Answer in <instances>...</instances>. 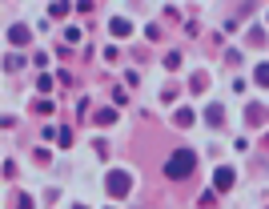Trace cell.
<instances>
[{"label": "cell", "instance_id": "6da1fadb", "mask_svg": "<svg viewBox=\"0 0 269 209\" xmlns=\"http://www.w3.org/2000/svg\"><path fill=\"white\" fill-rule=\"evenodd\" d=\"M193 165H197V153H193V149H177V153L165 161V177H169V181H185V177L193 173Z\"/></svg>", "mask_w": 269, "mask_h": 209}, {"label": "cell", "instance_id": "7a4b0ae2", "mask_svg": "<svg viewBox=\"0 0 269 209\" xmlns=\"http://www.w3.org/2000/svg\"><path fill=\"white\" fill-rule=\"evenodd\" d=\"M105 189L112 193V197H125V193L133 189V177H129L125 169H112V173L105 177Z\"/></svg>", "mask_w": 269, "mask_h": 209}, {"label": "cell", "instance_id": "3957f363", "mask_svg": "<svg viewBox=\"0 0 269 209\" xmlns=\"http://www.w3.org/2000/svg\"><path fill=\"white\" fill-rule=\"evenodd\" d=\"M108 32H112V37H129V32H133V24H129L125 16H112V20H108Z\"/></svg>", "mask_w": 269, "mask_h": 209}, {"label": "cell", "instance_id": "277c9868", "mask_svg": "<svg viewBox=\"0 0 269 209\" xmlns=\"http://www.w3.org/2000/svg\"><path fill=\"white\" fill-rule=\"evenodd\" d=\"M229 185H233V169H217V177H213V189H217V193H225Z\"/></svg>", "mask_w": 269, "mask_h": 209}, {"label": "cell", "instance_id": "5b68a950", "mask_svg": "<svg viewBox=\"0 0 269 209\" xmlns=\"http://www.w3.org/2000/svg\"><path fill=\"white\" fill-rule=\"evenodd\" d=\"M28 37H32V32H28L24 24H12V28H8V41H12V45H28Z\"/></svg>", "mask_w": 269, "mask_h": 209}, {"label": "cell", "instance_id": "8992f818", "mask_svg": "<svg viewBox=\"0 0 269 209\" xmlns=\"http://www.w3.org/2000/svg\"><path fill=\"white\" fill-rule=\"evenodd\" d=\"M245 121H249V125H261V121H265V104H249V109H245Z\"/></svg>", "mask_w": 269, "mask_h": 209}, {"label": "cell", "instance_id": "52a82bcc", "mask_svg": "<svg viewBox=\"0 0 269 209\" xmlns=\"http://www.w3.org/2000/svg\"><path fill=\"white\" fill-rule=\"evenodd\" d=\"M205 121H209V125H221V121H225V109H221V104H209V109H205Z\"/></svg>", "mask_w": 269, "mask_h": 209}, {"label": "cell", "instance_id": "ba28073f", "mask_svg": "<svg viewBox=\"0 0 269 209\" xmlns=\"http://www.w3.org/2000/svg\"><path fill=\"white\" fill-rule=\"evenodd\" d=\"M173 121H177L181 129H185V125H193V109H177V117H173Z\"/></svg>", "mask_w": 269, "mask_h": 209}, {"label": "cell", "instance_id": "9c48e42d", "mask_svg": "<svg viewBox=\"0 0 269 209\" xmlns=\"http://www.w3.org/2000/svg\"><path fill=\"white\" fill-rule=\"evenodd\" d=\"M68 8H72L68 0H53V8H49V12H53V16H68Z\"/></svg>", "mask_w": 269, "mask_h": 209}, {"label": "cell", "instance_id": "30bf717a", "mask_svg": "<svg viewBox=\"0 0 269 209\" xmlns=\"http://www.w3.org/2000/svg\"><path fill=\"white\" fill-rule=\"evenodd\" d=\"M253 81H257V85H265V89H269V64H257V73H253Z\"/></svg>", "mask_w": 269, "mask_h": 209}, {"label": "cell", "instance_id": "8fae6325", "mask_svg": "<svg viewBox=\"0 0 269 209\" xmlns=\"http://www.w3.org/2000/svg\"><path fill=\"white\" fill-rule=\"evenodd\" d=\"M97 121H101V125H112V121H117V109H101Z\"/></svg>", "mask_w": 269, "mask_h": 209}, {"label": "cell", "instance_id": "7c38bea8", "mask_svg": "<svg viewBox=\"0 0 269 209\" xmlns=\"http://www.w3.org/2000/svg\"><path fill=\"white\" fill-rule=\"evenodd\" d=\"M36 89H41V93H49V89H53V77H49V73H41V77H36Z\"/></svg>", "mask_w": 269, "mask_h": 209}, {"label": "cell", "instance_id": "4fadbf2b", "mask_svg": "<svg viewBox=\"0 0 269 209\" xmlns=\"http://www.w3.org/2000/svg\"><path fill=\"white\" fill-rule=\"evenodd\" d=\"M56 145H60V149H68V145H72V133H68V129H60V133H56Z\"/></svg>", "mask_w": 269, "mask_h": 209}, {"label": "cell", "instance_id": "5bb4252c", "mask_svg": "<svg viewBox=\"0 0 269 209\" xmlns=\"http://www.w3.org/2000/svg\"><path fill=\"white\" fill-rule=\"evenodd\" d=\"M165 68H181V52H169L165 56Z\"/></svg>", "mask_w": 269, "mask_h": 209}, {"label": "cell", "instance_id": "9a60e30c", "mask_svg": "<svg viewBox=\"0 0 269 209\" xmlns=\"http://www.w3.org/2000/svg\"><path fill=\"white\" fill-rule=\"evenodd\" d=\"M20 64H24V56H8V60H4V68H8V73H16Z\"/></svg>", "mask_w": 269, "mask_h": 209}, {"label": "cell", "instance_id": "2e32d148", "mask_svg": "<svg viewBox=\"0 0 269 209\" xmlns=\"http://www.w3.org/2000/svg\"><path fill=\"white\" fill-rule=\"evenodd\" d=\"M16 209H32V201H28L24 193H20V197H16Z\"/></svg>", "mask_w": 269, "mask_h": 209}, {"label": "cell", "instance_id": "e0dca14e", "mask_svg": "<svg viewBox=\"0 0 269 209\" xmlns=\"http://www.w3.org/2000/svg\"><path fill=\"white\" fill-rule=\"evenodd\" d=\"M76 209H85V205H76Z\"/></svg>", "mask_w": 269, "mask_h": 209}]
</instances>
